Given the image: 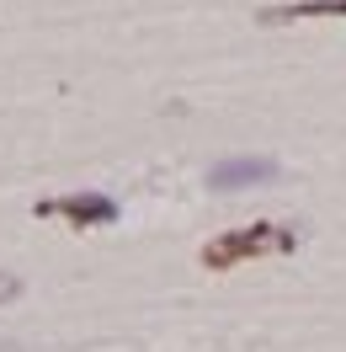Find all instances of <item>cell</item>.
<instances>
[{"label":"cell","instance_id":"6da1fadb","mask_svg":"<svg viewBox=\"0 0 346 352\" xmlns=\"http://www.w3.org/2000/svg\"><path fill=\"white\" fill-rule=\"evenodd\" d=\"M266 251H293V235L277 230V224H245V230H224L218 241L203 245V267L208 272H229V267L251 262V256H266Z\"/></svg>","mask_w":346,"mask_h":352},{"label":"cell","instance_id":"7a4b0ae2","mask_svg":"<svg viewBox=\"0 0 346 352\" xmlns=\"http://www.w3.org/2000/svg\"><path fill=\"white\" fill-rule=\"evenodd\" d=\"M272 176H277V160H266V155H229V160H218L208 171V187L214 192H240V187H261Z\"/></svg>","mask_w":346,"mask_h":352},{"label":"cell","instance_id":"3957f363","mask_svg":"<svg viewBox=\"0 0 346 352\" xmlns=\"http://www.w3.org/2000/svg\"><path fill=\"white\" fill-rule=\"evenodd\" d=\"M38 214H59L75 230H91V224H112L117 219V203L102 198V192H69V198H48L38 203Z\"/></svg>","mask_w":346,"mask_h":352},{"label":"cell","instance_id":"277c9868","mask_svg":"<svg viewBox=\"0 0 346 352\" xmlns=\"http://www.w3.org/2000/svg\"><path fill=\"white\" fill-rule=\"evenodd\" d=\"M303 16H346V0H293V6H266L261 22L277 27V22H303Z\"/></svg>","mask_w":346,"mask_h":352},{"label":"cell","instance_id":"5b68a950","mask_svg":"<svg viewBox=\"0 0 346 352\" xmlns=\"http://www.w3.org/2000/svg\"><path fill=\"white\" fill-rule=\"evenodd\" d=\"M22 294V278H11V272H0V305H11Z\"/></svg>","mask_w":346,"mask_h":352}]
</instances>
